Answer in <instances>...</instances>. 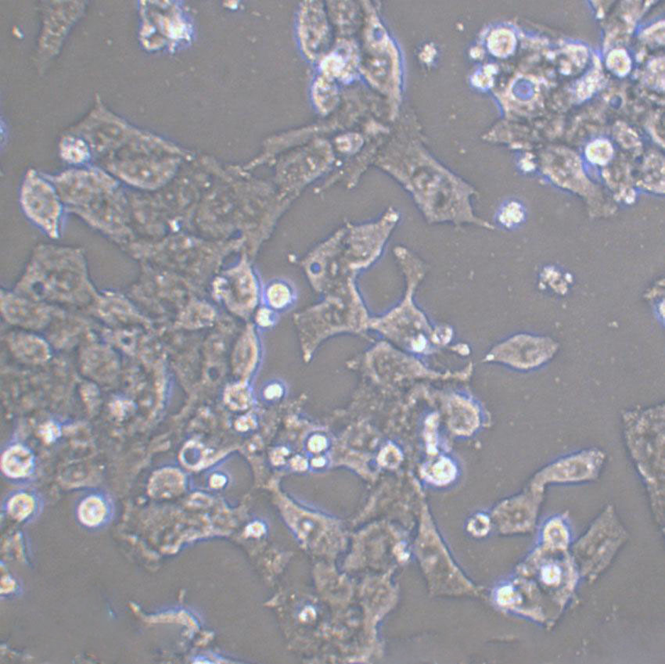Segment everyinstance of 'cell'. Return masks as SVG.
I'll return each instance as SVG.
<instances>
[{
	"mask_svg": "<svg viewBox=\"0 0 665 664\" xmlns=\"http://www.w3.org/2000/svg\"><path fill=\"white\" fill-rule=\"evenodd\" d=\"M228 397L229 403L235 407H243L246 402V395L240 388H235V390H232Z\"/></svg>",
	"mask_w": 665,
	"mask_h": 664,
	"instance_id": "obj_19",
	"label": "cell"
},
{
	"mask_svg": "<svg viewBox=\"0 0 665 664\" xmlns=\"http://www.w3.org/2000/svg\"><path fill=\"white\" fill-rule=\"evenodd\" d=\"M33 465V456L24 448L14 447L3 456L2 467L7 475L12 477H24Z\"/></svg>",
	"mask_w": 665,
	"mask_h": 664,
	"instance_id": "obj_9",
	"label": "cell"
},
{
	"mask_svg": "<svg viewBox=\"0 0 665 664\" xmlns=\"http://www.w3.org/2000/svg\"><path fill=\"white\" fill-rule=\"evenodd\" d=\"M348 55H346L341 52H334L329 55L324 61V71L327 75L339 77L344 76L348 70Z\"/></svg>",
	"mask_w": 665,
	"mask_h": 664,
	"instance_id": "obj_14",
	"label": "cell"
},
{
	"mask_svg": "<svg viewBox=\"0 0 665 664\" xmlns=\"http://www.w3.org/2000/svg\"><path fill=\"white\" fill-rule=\"evenodd\" d=\"M455 476L454 465L449 461L439 463L433 469L432 479L437 483H447Z\"/></svg>",
	"mask_w": 665,
	"mask_h": 664,
	"instance_id": "obj_17",
	"label": "cell"
},
{
	"mask_svg": "<svg viewBox=\"0 0 665 664\" xmlns=\"http://www.w3.org/2000/svg\"><path fill=\"white\" fill-rule=\"evenodd\" d=\"M179 472L172 470H165L157 473L151 482V492L157 495L166 496L174 493L180 485L181 477Z\"/></svg>",
	"mask_w": 665,
	"mask_h": 664,
	"instance_id": "obj_13",
	"label": "cell"
},
{
	"mask_svg": "<svg viewBox=\"0 0 665 664\" xmlns=\"http://www.w3.org/2000/svg\"><path fill=\"white\" fill-rule=\"evenodd\" d=\"M34 505V501L29 495L18 494L9 503V512L13 517L21 521L32 514Z\"/></svg>",
	"mask_w": 665,
	"mask_h": 664,
	"instance_id": "obj_15",
	"label": "cell"
},
{
	"mask_svg": "<svg viewBox=\"0 0 665 664\" xmlns=\"http://www.w3.org/2000/svg\"><path fill=\"white\" fill-rule=\"evenodd\" d=\"M60 152L65 161L72 165L84 164L91 155L89 143L74 136L65 137L61 141Z\"/></svg>",
	"mask_w": 665,
	"mask_h": 664,
	"instance_id": "obj_10",
	"label": "cell"
},
{
	"mask_svg": "<svg viewBox=\"0 0 665 664\" xmlns=\"http://www.w3.org/2000/svg\"><path fill=\"white\" fill-rule=\"evenodd\" d=\"M400 455L395 448H388L381 454L380 461L382 464L393 465L399 463Z\"/></svg>",
	"mask_w": 665,
	"mask_h": 664,
	"instance_id": "obj_18",
	"label": "cell"
},
{
	"mask_svg": "<svg viewBox=\"0 0 665 664\" xmlns=\"http://www.w3.org/2000/svg\"><path fill=\"white\" fill-rule=\"evenodd\" d=\"M299 33L303 50L316 59L323 52L329 42V26L322 4L307 2L300 13Z\"/></svg>",
	"mask_w": 665,
	"mask_h": 664,
	"instance_id": "obj_6",
	"label": "cell"
},
{
	"mask_svg": "<svg viewBox=\"0 0 665 664\" xmlns=\"http://www.w3.org/2000/svg\"><path fill=\"white\" fill-rule=\"evenodd\" d=\"M45 175L57 189L67 213L110 240L126 238L129 233L127 197L112 175L89 167Z\"/></svg>",
	"mask_w": 665,
	"mask_h": 664,
	"instance_id": "obj_2",
	"label": "cell"
},
{
	"mask_svg": "<svg viewBox=\"0 0 665 664\" xmlns=\"http://www.w3.org/2000/svg\"><path fill=\"white\" fill-rule=\"evenodd\" d=\"M267 297L271 305L275 308H282L292 299L289 287L282 282H275L268 289Z\"/></svg>",
	"mask_w": 665,
	"mask_h": 664,
	"instance_id": "obj_16",
	"label": "cell"
},
{
	"mask_svg": "<svg viewBox=\"0 0 665 664\" xmlns=\"http://www.w3.org/2000/svg\"><path fill=\"white\" fill-rule=\"evenodd\" d=\"M324 463H325L324 460L323 459H321V458H319V459H317L314 461H313V465H315L316 467H322V465H324Z\"/></svg>",
	"mask_w": 665,
	"mask_h": 664,
	"instance_id": "obj_24",
	"label": "cell"
},
{
	"mask_svg": "<svg viewBox=\"0 0 665 664\" xmlns=\"http://www.w3.org/2000/svg\"><path fill=\"white\" fill-rule=\"evenodd\" d=\"M106 514L104 502L97 497H89L84 500L79 509L80 521L89 526L101 524Z\"/></svg>",
	"mask_w": 665,
	"mask_h": 664,
	"instance_id": "obj_12",
	"label": "cell"
},
{
	"mask_svg": "<svg viewBox=\"0 0 665 664\" xmlns=\"http://www.w3.org/2000/svg\"><path fill=\"white\" fill-rule=\"evenodd\" d=\"M225 482V478L221 476H214L211 479V485L213 487H221L224 485Z\"/></svg>",
	"mask_w": 665,
	"mask_h": 664,
	"instance_id": "obj_23",
	"label": "cell"
},
{
	"mask_svg": "<svg viewBox=\"0 0 665 664\" xmlns=\"http://www.w3.org/2000/svg\"><path fill=\"white\" fill-rule=\"evenodd\" d=\"M542 537L548 546L555 550H564L571 541V529L566 516L556 515L546 522Z\"/></svg>",
	"mask_w": 665,
	"mask_h": 664,
	"instance_id": "obj_8",
	"label": "cell"
},
{
	"mask_svg": "<svg viewBox=\"0 0 665 664\" xmlns=\"http://www.w3.org/2000/svg\"><path fill=\"white\" fill-rule=\"evenodd\" d=\"M18 199L30 223L51 240L60 238L66 209L55 186L44 174L28 171L21 182Z\"/></svg>",
	"mask_w": 665,
	"mask_h": 664,
	"instance_id": "obj_4",
	"label": "cell"
},
{
	"mask_svg": "<svg viewBox=\"0 0 665 664\" xmlns=\"http://www.w3.org/2000/svg\"><path fill=\"white\" fill-rule=\"evenodd\" d=\"M280 393V387L278 386H273L268 389V391L266 392V395L267 397H269V398H274V397L279 396Z\"/></svg>",
	"mask_w": 665,
	"mask_h": 664,
	"instance_id": "obj_22",
	"label": "cell"
},
{
	"mask_svg": "<svg viewBox=\"0 0 665 664\" xmlns=\"http://www.w3.org/2000/svg\"><path fill=\"white\" fill-rule=\"evenodd\" d=\"M338 91L334 84L324 78L319 79L313 88V99L323 112L331 111L338 102Z\"/></svg>",
	"mask_w": 665,
	"mask_h": 664,
	"instance_id": "obj_11",
	"label": "cell"
},
{
	"mask_svg": "<svg viewBox=\"0 0 665 664\" xmlns=\"http://www.w3.org/2000/svg\"><path fill=\"white\" fill-rule=\"evenodd\" d=\"M605 450L598 447L586 448L556 458L539 470L531 486L545 490L549 485L566 486L595 482L602 475L608 463Z\"/></svg>",
	"mask_w": 665,
	"mask_h": 664,
	"instance_id": "obj_5",
	"label": "cell"
},
{
	"mask_svg": "<svg viewBox=\"0 0 665 664\" xmlns=\"http://www.w3.org/2000/svg\"><path fill=\"white\" fill-rule=\"evenodd\" d=\"M309 448L312 452L319 453L326 447V440L322 436L313 437L309 441Z\"/></svg>",
	"mask_w": 665,
	"mask_h": 664,
	"instance_id": "obj_20",
	"label": "cell"
},
{
	"mask_svg": "<svg viewBox=\"0 0 665 664\" xmlns=\"http://www.w3.org/2000/svg\"><path fill=\"white\" fill-rule=\"evenodd\" d=\"M379 162L410 195L427 223L493 230L473 207L478 194L476 187L435 161L419 145L410 143Z\"/></svg>",
	"mask_w": 665,
	"mask_h": 664,
	"instance_id": "obj_1",
	"label": "cell"
},
{
	"mask_svg": "<svg viewBox=\"0 0 665 664\" xmlns=\"http://www.w3.org/2000/svg\"><path fill=\"white\" fill-rule=\"evenodd\" d=\"M514 349L500 358L503 362L522 370H529L546 363L556 354L558 345L551 339L525 338L508 345Z\"/></svg>",
	"mask_w": 665,
	"mask_h": 664,
	"instance_id": "obj_7",
	"label": "cell"
},
{
	"mask_svg": "<svg viewBox=\"0 0 665 664\" xmlns=\"http://www.w3.org/2000/svg\"><path fill=\"white\" fill-rule=\"evenodd\" d=\"M293 467L296 470H304L307 467V462L302 459V457L297 456L292 462Z\"/></svg>",
	"mask_w": 665,
	"mask_h": 664,
	"instance_id": "obj_21",
	"label": "cell"
},
{
	"mask_svg": "<svg viewBox=\"0 0 665 664\" xmlns=\"http://www.w3.org/2000/svg\"><path fill=\"white\" fill-rule=\"evenodd\" d=\"M623 439L630 460L648 494L657 523L664 525L665 423L664 404L625 411Z\"/></svg>",
	"mask_w": 665,
	"mask_h": 664,
	"instance_id": "obj_3",
	"label": "cell"
}]
</instances>
